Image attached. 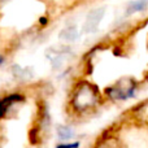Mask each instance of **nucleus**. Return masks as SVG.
I'll use <instances>...</instances> for the list:
<instances>
[{
  "label": "nucleus",
  "mask_w": 148,
  "mask_h": 148,
  "mask_svg": "<svg viewBox=\"0 0 148 148\" xmlns=\"http://www.w3.org/2000/svg\"><path fill=\"white\" fill-rule=\"evenodd\" d=\"M100 104V94L97 87L88 81H81L73 88L70 96V108L77 116H84L91 113Z\"/></svg>",
  "instance_id": "obj_1"
},
{
  "label": "nucleus",
  "mask_w": 148,
  "mask_h": 148,
  "mask_svg": "<svg viewBox=\"0 0 148 148\" xmlns=\"http://www.w3.org/2000/svg\"><path fill=\"white\" fill-rule=\"evenodd\" d=\"M148 7V0H134V1L129 3L126 7V14H134V13L143 12Z\"/></svg>",
  "instance_id": "obj_8"
},
{
  "label": "nucleus",
  "mask_w": 148,
  "mask_h": 148,
  "mask_svg": "<svg viewBox=\"0 0 148 148\" xmlns=\"http://www.w3.org/2000/svg\"><path fill=\"white\" fill-rule=\"evenodd\" d=\"M7 1H8V0H0V7H1L3 4H5V3H7Z\"/></svg>",
  "instance_id": "obj_10"
},
{
  "label": "nucleus",
  "mask_w": 148,
  "mask_h": 148,
  "mask_svg": "<svg viewBox=\"0 0 148 148\" xmlns=\"http://www.w3.org/2000/svg\"><path fill=\"white\" fill-rule=\"evenodd\" d=\"M3 61H4V57H3V56H1V55H0V65H1V64H3Z\"/></svg>",
  "instance_id": "obj_11"
},
{
  "label": "nucleus",
  "mask_w": 148,
  "mask_h": 148,
  "mask_svg": "<svg viewBox=\"0 0 148 148\" xmlns=\"http://www.w3.org/2000/svg\"><path fill=\"white\" fill-rule=\"evenodd\" d=\"M92 148H125V144L116 133L107 131L97 138Z\"/></svg>",
  "instance_id": "obj_5"
},
{
  "label": "nucleus",
  "mask_w": 148,
  "mask_h": 148,
  "mask_svg": "<svg viewBox=\"0 0 148 148\" xmlns=\"http://www.w3.org/2000/svg\"><path fill=\"white\" fill-rule=\"evenodd\" d=\"M56 136H57V140L59 142H73V140H77V131L73 126L70 125H57L56 130Z\"/></svg>",
  "instance_id": "obj_7"
},
{
  "label": "nucleus",
  "mask_w": 148,
  "mask_h": 148,
  "mask_svg": "<svg viewBox=\"0 0 148 148\" xmlns=\"http://www.w3.org/2000/svg\"><path fill=\"white\" fill-rule=\"evenodd\" d=\"M105 14V8L104 7H99L92 9L91 12L87 14L86 20L83 22V33L84 34H91L94 31L97 30L100 22H101L103 17Z\"/></svg>",
  "instance_id": "obj_4"
},
{
  "label": "nucleus",
  "mask_w": 148,
  "mask_h": 148,
  "mask_svg": "<svg viewBox=\"0 0 148 148\" xmlns=\"http://www.w3.org/2000/svg\"><path fill=\"white\" fill-rule=\"evenodd\" d=\"M55 148H81V142H79V140L59 142V143H56Z\"/></svg>",
  "instance_id": "obj_9"
},
{
  "label": "nucleus",
  "mask_w": 148,
  "mask_h": 148,
  "mask_svg": "<svg viewBox=\"0 0 148 148\" xmlns=\"http://www.w3.org/2000/svg\"><path fill=\"white\" fill-rule=\"evenodd\" d=\"M138 83L133 78H121L105 88V95L112 101H125L135 95Z\"/></svg>",
  "instance_id": "obj_2"
},
{
  "label": "nucleus",
  "mask_w": 148,
  "mask_h": 148,
  "mask_svg": "<svg viewBox=\"0 0 148 148\" xmlns=\"http://www.w3.org/2000/svg\"><path fill=\"white\" fill-rule=\"evenodd\" d=\"M131 116H133V120L135 121V123L148 127V100H144L140 104L135 105Z\"/></svg>",
  "instance_id": "obj_6"
},
{
  "label": "nucleus",
  "mask_w": 148,
  "mask_h": 148,
  "mask_svg": "<svg viewBox=\"0 0 148 148\" xmlns=\"http://www.w3.org/2000/svg\"><path fill=\"white\" fill-rule=\"evenodd\" d=\"M25 96L21 94H9L0 97V121L5 120L10 116V112L14 109L16 105L23 103Z\"/></svg>",
  "instance_id": "obj_3"
}]
</instances>
